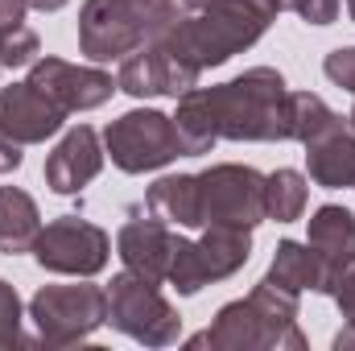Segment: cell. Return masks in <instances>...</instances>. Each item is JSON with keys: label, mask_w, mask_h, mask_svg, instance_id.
Listing matches in <instances>:
<instances>
[{"label": "cell", "mask_w": 355, "mask_h": 351, "mask_svg": "<svg viewBox=\"0 0 355 351\" xmlns=\"http://www.w3.org/2000/svg\"><path fill=\"white\" fill-rule=\"evenodd\" d=\"M37 264L50 268V273H71V277H91L107 264L112 252V240L103 228H95L79 215H62L54 223H46L37 232Z\"/></svg>", "instance_id": "9"}, {"label": "cell", "mask_w": 355, "mask_h": 351, "mask_svg": "<svg viewBox=\"0 0 355 351\" xmlns=\"http://www.w3.org/2000/svg\"><path fill=\"white\" fill-rule=\"evenodd\" d=\"M327 79H335L339 87H347L355 95V50H335L327 58Z\"/></svg>", "instance_id": "27"}, {"label": "cell", "mask_w": 355, "mask_h": 351, "mask_svg": "<svg viewBox=\"0 0 355 351\" xmlns=\"http://www.w3.org/2000/svg\"><path fill=\"white\" fill-rule=\"evenodd\" d=\"M339 128H347L343 124V116H335L318 95H310V91H297V95H289V137L293 141H318V137H327V132H339Z\"/></svg>", "instance_id": "21"}, {"label": "cell", "mask_w": 355, "mask_h": 351, "mask_svg": "<svg viewBox=\"0 0 355 351\" xmlns=\"http://www.w3.org/2000/svg\"><path fill=\"white\" fill-rule=\"evenodd\" d=\"M107 153L124 174H145V170H162L166 162H174L178 153V132L174 116H162L153 108L145 112H128L120 120L107 124Z\"/></svg>", "instance_id": "8"}, {"label": "cell", "mask_w": 355, "mask_h": 351, "mask_svg": "<svg viewBox=\"0 0 355 351\" xmlns=\"http://www.w3.org/2000/svg\"><path fill=\"white\" fill-rule=\"evenodd\" d=\"M178 21L174 0H87L79 21V46L91 62L137 54L170 33Z\"/></svg>", "instance_id": "3"}, {"label": "cell", "mask_w": 355, "mask_h": 351, "mask_svg": "<svg viewBox=\"0 0 355 351\" xmlns=\"http://www.w3.org/2000/svg\"><path fill=\"white\" fill-rule=\"evenodd\" d=\"M297 17H306L310 25H331L339 17V4L343 0H285Z\"/></svg>", "instance_id": "26"}, {"label": "cell", "mask_w": 355, "mask_h": 351, "mask_svg": "<svg viewBox=\"0 0 355 351\" xmlns=\"http://www.w3.org/2000/svg\"><path fill=\"white\" fill-rule=\"evenodd\" d=\"M99 166H103L99 137H95V128L79 124V128H71V132L62 137V145L46 157V182H50V190H58V194H79L91 178L99 174Z\"/></svg>", "instance_id": "14"}, {"label": "cell", "mask_w": 355, "mask_h": 351, "mask_svg": "<svg viewBox=\"0 0 355 351\" xmlns=\"http://www.w3.org/2000/svg\"><path fill=\"white\" fill-rule=\"evenodd\" d=\"M67 0H29V8H37V12H58Z\"/></svg>", "instance_id": "30"}, {"label": "cell", "mask_w": 355, "mask_h": 351, "mask_svg": "<svg viewBox=\"0 0 355 351\" xmlns=\"http://www.w3.org/2000/svg\"><path fill=\"white\" fill-rule=\"evenodd\" d=\"M178 149L207 153L219 137L232 141H289V91L268 67H257L215 91H186L174 116Z\"/></svg>", "instance_id": "1"}, {"label": "cell", "mask_w": 355, "mask_h": 351, "mask_svg": "<svg viewBox=\"0 0 355 351\" xmlns=\"http://www.w3.org/2000/svg\"><path fill=\"white\" fill-rule=\"evenodd\" d=\"M25 8H29V0H0V33L17 29L25 21Z\"/></svg>", "instance_id": "28"}, {"label": "cell", "mask_w": 355, "mask_h": 351, "mask_svg": "<svg viewBox=\"0 0 355 351\" xmlns=\"http://www.w3.org/2000/svg\"><path fill=\"white\" fill-rule=\"evenodd\" d=\"M190 343H211V348H268V335H265V323L257 318L252 302H232L219 310L215 327Z\"/></svg>", "instance_id": "18"}, {"label": "cell", "mask_w": 355, "mask_h": 351, "mask_svg": "<svg viewBox=\"0 0 355 351\" xmlns=\"http://www.w3.org/2000/svg\"><path fill=\"white\" fill-rule=\"evenodd\" d=\"M182 4H186V8H207L211 0H182Z\"/></svg>", "instance_id": "32"}, {"label": "cell", "mask_w": 355, "mask_h": 351, "mask_svg": "<svg viewBox=\"0 0 355 351\" xmlns=\"http://www.w3.org/2000/svg\"><path fill=\"white\" fill-rule=\"evenodd\" d=\"M248 252H252L248 228L211 223V232H207L202 240H194V244L182 240V236H174L166 281H174L178 293H198L207 281H223V277H232L240 264H248Z\"/></svg>", "instance_id": "4"}, {"label": "cell", "mask_w": 355, "mask_h": 351, "mask_svg": "<svg viewBox=\"0 0 355 351\" xmlns=\"http://www.w3.org/2000/svg\"><path fill=\"white\" fill-rule=\"evenodd\" d=\"M310 178L327 190L335 186H355V137L347 128L327 132L318 141H310Z\"/></svg>", "instance_id": "17"}, {"label": "cell", "mask_w": 355, "mask_h": 351, "mask_svg": "<svg viewBox=\"0 0 355 351\" xmlns=\"http://www.w3.org/2000/svg\"><path fill=\"white\" fill-rule=\"evenodd\" d=\"M67 112L33 83H12L0 91V132H8L21 145H37L62 128Z\"/></svg>", "instance_id": "11"}, {"label": "cell", "mask_w": 355, "mask_h": 351, "mask_svg": "<svg viewBox=\"0 0 355 351\" xmlns=\"http://www.w3.org/2000/svg\"><path fill=\"white\" fill-rule=\"evenodd\" d=\"M37 232H42V215L33 198L17 186H0V252L4 257L29 252L37 244Z\"/></svg>", "instance_id": "16"}, {"label": "cell", "mask_w": 355, "mask_h": 351, "mask_svg": "<svg viewBox=\"0 0 355 351\" xmlns=\"http://www.w3.org/2000/svg\"><path fill=\"white\" fill-rule=\"evenodd\" d=\"M29 83H33L37 91H46L62 112H87V108H99V103L116 91L112 75L87 71V67H71V62H62V58L33 62Z\"/></svg>", "instance_id": "12"}, {"label": "cell", "mask_w": 355, "mask_h": 351, "mask_svg": "<svg viewBox=\"0 0 355 351\" xmlns=\"http://www.w3.org/2000/svg\"><path fill=\"white\" fill-rule=\"evenodd\" d=\"M107 323L124 335H132L137 343H149V348H166L174 343L178 331H182V318L178 310L157 293L153 281L137 277V273H120L112 277V289H107Z\"/></svg>", "instance_id": "5"}, {"label": "cell", "mask_w": 355, "mask_h": 351, "mask_svg": "<svg viewBox=\"0 0 355 351\" xmlns=\"http://www.w3.org/2000/svg\"><path fill=\"white\" fill-rule=\"evenodd\" d=\"M21 166V141H12L8 132H0V174H12Z\"/></svg>", "instance_id": "29"}, {"label": "cell", "mask_w": 355, "mask_h": 351, "mask_svg": "<svg viewBox=\"0 0 355 351\" xmlns=\"http://www.w3.org/2000/svg\"><path fill=\"white\" fill-rule=\"evenodd\" d=\"M310 248L327 264V293L339 277V268L355 257V215L347 207H318L310 219Z\"/></svg>", "instance_id": "15"}, {"label": "cell", "mask_w": 355, "mask_h": 351, "mask_svg": "<svg viewBox=\"0 0 355 351\" xmlns=\"http://www.w3.org/2000/svg\"><path fill=\"white\" fill-rule=\"evenodd\" d=\"M306 211V178L297 170H277L265 178V219L293 223Z\"/></svg>", "instance_id": "22"}, {"label": "cell", "mask_w": 355, "mask_h": 351, "mask_svg": "<svg viewBox=\"0 0 355 351\" xmlns=\"http://www.w3.org/2000/svg\"><path fill=\"white\" fill-rule=\"evenodd\" d=\"M29 314L50 348L83 343L95 327L107 323V293L95 285H46L33 293Z\"/></svg>", "instance_id": "6"}, {"label": "cell", "mask_w": 355, "mask_h": 351, "mask_svg": "<svg viewBox=\"0 0 355 351\" xmlns=\"http://www.w3.org/2000/svg\"><path fill=\"white\" fill-rule=\"evenodd\" d=\"M281 8L285 0H211L207 8H198V17L174 21L162 46L194 71H207L248 50Z\"/></svg>", "instance_id": "2"}, {"label": "cell", "mask_w": 355, "mask_h": 351, "mask_svg": "<svg viewBox=\"0 0 355 351\" xmlns=\"http://www.w3.org/2000/svg\"><path fill=\"white\" fill-rule=\"evenodd\" d=\"M145 207L166 219V223H182V228H202L198 223V178H162L157 186H149Z\"/></svg>", "instance_id": "20"}, {"label": "cell", "mask_w": 355, "mask_h": 351, "mask_svg": "<svg viewBox=\"0 0 355 351\" xmlns=\"http://www.w3.org/2000/svg\"><path fill=\"white\" fill-rule=\"evenodd\" d=\"M21 339V302L8 281H0V348H12Z\"/></svg>", "instance_id": "24"}, {"label": "cell", "mask_w": 355, "mask_h": 351, "mask_svg": "<svg viewBox=\"0 0 355 351\" xmlns=\"http://www.w3.org/2000/svg\"><path fill=\"white\" fill-rule=\"evenodd\" d=\"M265 219V178L252 166H215L198 174V223L257 228Z\"/></svg>", "instance_id": "7"}, {"label": "cell", "mask_w": 355, "mask_h": 351, "mask_svg": "<svg viewBox=\"0 0 355 351\" xmlns=\"http://www.w3.org/2000/svg\"><path fill=\"white\" fill-rule=\"evenodd\" d=\"M347 120H352V128H355V108H352V116H347Z\"/></svg>", "instance_id": "33"}, {"label": "cell", "mask_w": 355, "mask_h": 351, "mask_svg": "<svg viewBox=\"0 0 355 351\" xmlns=\"http://www.w3.org/2000/svg\"><path fill=\"white\" fill-rule=\"evenodd\" d=\"M268 277H272L277 285L293 289V293H302V289L327 293V264L318 261V252H314L310 244H293V240L277 244V257H272Z\"/></svg>", "instance_id": "19"}, {"label": "cell", "mask_w": 355, "mask_h": 351, "mask_svg": "<svg viewBox=\"0 0 355 351\" xmlns=\"http://www.w3.org/2000/svg\"><path fill=\"white\" fill-rule=\"evenodd\" d=\"M335 348H355V323H347V331H339V339H335Z\"/></svg>", "instance_id": "31"}, {"label": "cell", "mask_w": 355, "mask_h": 351, "mask_svg": "<svg viewBox=\"0 0 355 351\" xmlns=\"http://www.w3.org/2000/svg\"><path fill=\"white\" fill-rule=\"evenodd\" d=\"M352 21H355V0H352Z\"/></svg>", "instance_id": "34"}, {"label": "cell", "mask_w": 355, "mask_h": 351, "mask_svg": "<svg viewBox=\"0 0 355 351\" xmlns=\"http://www.w3.org/2000/svg\"><path fill=\"white\" fill-rule=\"evenodd\" d=\"M33 54H37V33L33 29L17 25V29L0 33V67H8V71L12 67H29Z\"/></svg>", "instance_id": "23"}, {"label": "cell", "mask_w": 355, "mask_h": 351, "mask_svg": "<svg viewBox=\"0 0 355 351\" xmlns=\"http://www.w3.org/2000/svg\"><path fill=\"white\" fill-rule=\"evenodd\" d=\"M194 79H198V71L190 62H182L162 42H153L149 50H137L132 58L120 62L116 87L128 95H186L194 87Z\"/></svg>", "instance_id": "10"}, {"label": "cell", "mask_w": 355, "mask_h": 351, "mask_svg": "<svg viewBox=\"0 0 355 351\" xmlns=\"http://www.w3.org/2000/svg\"><path fill=\"white\" fill-rule=\"evenodd\" d=\"M116 244H120V261H124L128 273H137V277H145L153 285L166 281V273H170V248H174V236H170L166 219H157L153 211L145 219L132 215L120 228V240Z\"/></svg>", "instance_id": "13"}, {"label": "cell", "mask_w": 355, "mask_h": 351, "mask_svg": "<svg viewBox=\"0 0 355 351\" xmlns=\"http://www.w3.org/2000/svg\"><path fill=\"white\" fill-rule=\"evenodd\" d=\"M331 293H335V302H339L343 318H347V323H355V257L339 268V277H335Z\"/></svg>", "instance_id": "25"}]
</instances>
